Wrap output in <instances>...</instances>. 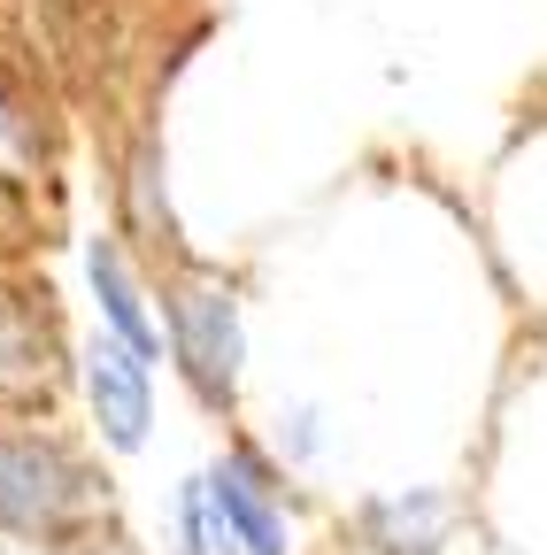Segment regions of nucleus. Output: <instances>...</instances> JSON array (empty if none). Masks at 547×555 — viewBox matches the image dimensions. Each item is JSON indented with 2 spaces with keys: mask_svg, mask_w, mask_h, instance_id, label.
Listing matches in <instances>:
<instances>
[{
  "mask_svg": "<svg viewBox=\"0 0 547 555\" xmlns=\"http://www.w3.org/2000/svg\"><path fill=\"white\" fill-rule=\"evenodd\" d=\"M86 502V470L54 440H0V525L9 532H62Z\"/></svg>",
  "mask_w": 547,
  "mask_h": 555,
  "instance_id": "f257e3e1",
  "label": "nucleus"
},
{
  "mask_svg": "<svg viewBox=\"0 0 547 555\" xmlns=\"http://www.w3.org/2000/svg\"><path fill=\"white\" fill-rule=\"evenodd\" d=\"M170 332H178L185 378L209 401H232V386H239V301L224 286H185L170 301Z\"/></svg>",
  "mask_w": 547,
  "mask_h": 555,
  "instance_id": "f03ea898",
  "label": "nucleus"
},
{
  "mask_svg": "<svg viewBox=\"0 0 547 555\" xmlns=\"http://www.w3.org/2000/svg\"><path fill=\"white\" fill-rule=\"evenodd\" d=\"M86 386H93V416H101L108 448H140L147 425H155V386H147V356H140V347H123L116 332L93 339Z\"/></svg>",
  "mask_w": 547,
  "mask_h": 555,
  "instance_id": "7ed1b4c3",
  "label": "nucleus"
},
{
  "mask_svg": "<svg viewBox=\"0 0 547 555\" xmlns=\"http://www.w3.org/2000/svg\"><path fill=\"white\" fill-rule=\"evenodd\" d=\"M209 486H217L224 525H232V540H239L247 555H286V525H278V509H270V486H262V470H255L247 448H239Z\"/></svg>",
  "mask_w": 547,
  "mask_h": 555,
  "instance_id": "20e7f679",
  "label": "nucleus"
},
{
  "mask_svg": "<svg viewBox=\"0 0 547 555\" xmlns=\"http://www.w3.org/2000/svg\"><path fill=\"white\" fill-rule=\"evenodd\" d=\"M440 532H447V502L440 494H393V502L363 509V540L378 555H440Z\"/></svg>",
  "mask_w": 547,
  "mask_h": 555,
  "instance_id": "39448f33",
  "label": "nucleus"
},
{
  "mask_svg": "<svg viewBox=\"0 0 547 555\" xmlns=\"http://www.w3.org/2000/svg\"><path fill=\"white\" fill-rule=\"evenodd\" d=\"M86 270H93V294H101L108 332H116L123 347H140V356H155V324H147V309H140V286H131L116 240H93V247H86Z\"/></svg>",
  "mask_w": 547,
  "mask_h": 555,
  "instance_id": "423d86ee",
  "label": "nucleus"
},
{
  "mask_svg": "<svg viewBox=\"0 0 547 555\" xmlns=\"http://www.w3.org/2000/svg\"><path fill=\"white\" fill-rule=\"evenodd\" d=\"M178 540H185L178 555H232V525H224V502L209 478H193L178 494Z\"/></svg>",
  "mask_w": 547,
  "mask_h": 555,
  "instance_id": "0eeeda50",
  "label": "nucleus"
}]
</instances>
